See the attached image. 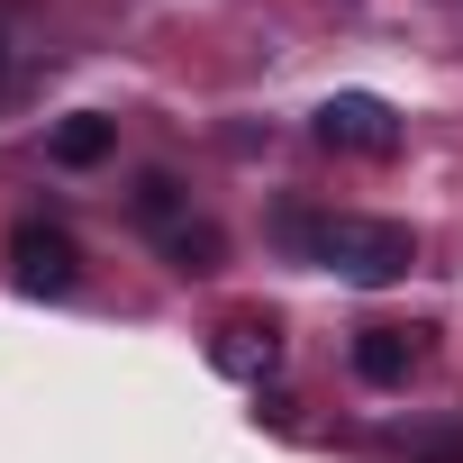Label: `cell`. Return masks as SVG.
<instances>
[{
  "label": "cell",
  "instance_id": "obj_6",
  "mask_svg": "<svg viewBox=\"0 0 463 463\" xmlns=\"http://www.w3.org/2000/svg\"><path fill=\"white\" fill-rule=\"evenodd\" d=\"M418 327H354V373L373 382V391H400L409 373H418Z\"/></svg>",
  "mask_w": 463,
  "mask_h": 463
},
{
  "label": "cell",
  "instance_id": "obj_7",
  "mask_svg": "<svg viewBox=\"0 0 463 463\" xmlns=\"http://www.w3.org/2000/svg\"><path fill=\"white\" fill-rule=\"evenodd\" d=\"M109 146H118V118H91V109H82V118H64V128L46 137V155H55L64 173H91V164H109Z\"/></svg>",
  "mask_w": 463,
  "mask_h": 463
},
{
  "label": "cell",
  "instance_id": "obj_4",
  "mask_svg": "<svg viewBox=\"0 0 463 463\" xmlns=\"http://www.w3.org/2000/svg\"><path fill=\"white\" fill-rule=\"evenodd\" d=\"M10 282H19L28 300H64V291L82 282V246L64 237L55 218H19V227H10Z\"/></svg>",
  "mask_w": 463,
  "mask_h": 463
},
{
  "label": "cell",
  "instance_id": "obj_5",
  "mask_svg": "<svg viewBox=\"0 0 463 463\" xmlns=\"http://www.w3.org/2000/svg\"><path fill=\"white\" fill-rule=\"evenodd\" d=\"M209 364H218L227 382H264V373L282 364V336H273V318H227V327L209 336Z\"/></svg>",
  "mask_w": 463,
  "mask_h": 463
},
{
  "label": "cell",
  "instance_id": "obj_2",
  "mask_svg": "<svg viewBox=\"0 0 463 463\" xmlns=\"http://www.w3.org/2000/svg\"><path fill=\"white\" fill-rule=\"evenodd\" d=\"M137 227L155 237V255H164L173 273H218V255H227L218 218H200L173 173H146V182H137Z\"/></svg>",
  "mask_w": 463,
  "mask_h": 463
},
{
  "label": "cell",
  "instance_id": "obj_1",
  "mask_svg": "<svg viewBox=\"0 0 463 463\" xmlns=\"http://www.w3.org/2000/svg\"><path fill=\"white\" fill-rule=\"evenodd\" d=\"M282 246H291V255H309V264H327V273H336V282H354V291H382V282H400V273L418 264L409 218H354V209H336V218L282 209Z\"/></svg>",
  "mask_w": 463,
  "mask_h": 463
},
{
  "label": "cell",
  "instance_id": "obj_8",
  "mask_svg": "<svg viewBox=\"0 0 463 463\" xmlns=\"http://www.w3.org/2000/svg\"><path fill=\"white\" fill-rule=\"evenodd\" d=\"M0 73H10V37H0Z\"/></svg>",
  "mask_w": 463,
  "mask_h": 463
},
{
  "label": "cell",
  "instance_id": "obj_3",
  "mask_svg": "<svg viewBox=\"0 0 463 463\" xmlns=\"http://www.w3.org/2000/svg\"><path fill=\"white\" fill-rule=\"evenodd\" d=\"M309 128H318V146H327V155H373V164H382V155H400V109H391L382 91H327Z\"/></svg>",
  "mask_w": 463,
  "mask_h": 463
}]
</instances>
